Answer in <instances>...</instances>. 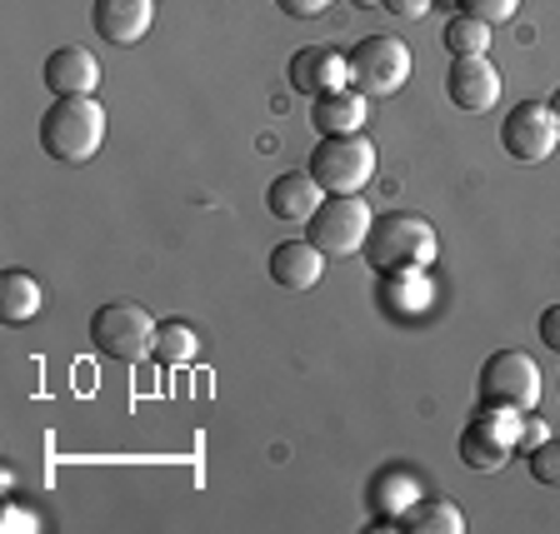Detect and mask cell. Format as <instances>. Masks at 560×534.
I'll return each instance as SVG.
<instances>
[{
	"label": "cell",
	"mask_w": 560,
	"mask_h": 534,
	"mask_svg": "<svg viewBox=\"0 0 560 534\" xmlns=\"http://www.w3.org/2000/svg\"><path fill=\"white\" fill-rule=\"evenodd\" d=\"M40 145L50 161L85 165L105 145V110L95 95H56L46 116H40Z\"/></svg>",
	"instance_id": "1"
},
{
	"label": "cell",
	"mask_w": 560,
	"mask_h": 534,
	"mask_svg": "<svg viewBox=\"0 0 560 534\" xmlns=\"http://www.w3.org/2000/svg\"><path fill=\"white\" fill-rule=\"evenodd\" d=\"M365 260H371L375 275L425 270L435 260V225L420 221V215H406V210H390L365 235Z\"/></svg>",
	"instance_id": "2"
},
{
	"label": "cell",
	"mask_w": 560,
	"mask_h": 534,
	"mask_svg": "<svg viewBox=\"0 0 560 534\" xmlns=\"http://www.w3.org/2000/svg\"><path fill=\"white\" fill-rule=\"evenodd\" d=\"M311 175L326 195H361L375 175V145L371 135H320L311 151Z\"/></svg>",
	"instance_id": "3"
},
{
	"label": "cell",
	"mask_w": 560,
	"mask_h": 534,
	"mask_svg": "<svg viewBox=\"0 0 560 534\" xmlns=\"http://www.w3.org/2000/svg\"><path fill=\"white\" fill-rule=\"evenodd\" d=\"M155 315L145 310V305H101V310L91 315V345L101 349L105 360H120V365H136L151 355L155 345Z\"/></svg>",
	"instance_id": "4"
},
{
	"label": "cell",
	"mask_w": 560,
	"mask_h": 534,
	"mask_svg": "<svg viewBox=\"0 0 560 534\" xmlns=\"http://www.w3.org/2000/svg\"><path fill=\"white\" fill-rule=\"evenodd\" d=\"M480 405L490 410H525L540 405V365L525 355V349H495L486 365H480Z\"/></svg>",
	"instance_id": "5"
},
{
	"label": "cell",
	"mask_w": 560,
	"mask_h": 534,
	"mask_svg": "<svg viewBox=\"0 0 560 534\" xmlns=\"http://www.w3.org/2000/svg\"><path fill=\"white\" fill-rule=\"evenodd\" d=\"M346 60H350V85L361 95H371V100L396 95L410 81V50H406V40H390V35L355 40V50Z\"/></svg>",
	"instance_id": "6"
},
{
	"label": "cell",
	"mask_w": 560,
	"mask_h": 534,
	"mask_svg": "<svg viewBox=\"0 0 560 534\" xmlns=\"http://www.w3.org/2000/svg\"><path fill=\"white\" fill-rule=\"evenodd\" d=\"M305 225H311L305 240H315L326 256H361L375 215H371V205H365L361 195H330Z\"/></svg>",
	"instance_id": "7"
},
{
	"label": "cell",
	"mask_w": 560,
	"mask_h": 534,
	"mask_svg": "<svg viewBox=\"0 0 560 534\" xmlns=\"http://www.w3.org/2000/svg\"><path fill=\"white\" fill-rule=\"evenodd\" d=\"M501 145L511 161L521 165H540L556 155L560 145V120L550 110V100H521L511 116L501 120Z\"/></svg>",
	"instance_id": "8"
},
{
	"label": "cell",
	"mask_w": 560,
	"mask_h": 534,
	"mask_svg": "<svg viewBox=\"0 0 560 534\" xmlns=\"http://www.w3.org/2000/svg\"><path fill=\"white\" fill-rule=\"evenodd\" d=\"M515 444H521V415H515V410L480 405V415L470 419L466 435H460V460H466V470L486 475V470H501L505 460H511Z\"/></svg>",
	"instance_id": "9"
},
{
	"label": "cell",
	"mask_w": 560,
	"mask_h": 534,
	"mask_svg": "<svg viewBox=\"0 0 560 534\" xmlns=\"http://www.w3.org/2000/svg\"><path fill=\"white\" fill-rule=\"evenodd\" d=\"M445 95H451L455 110L480 116V110H490L501 100V70L490 66L486 56H455L451 70H445Z\"/></svg>",
	"instance_id": "10"
},
{
	"label": "cell",
	"mask_w": 560,
	"mask_h": 534,
	"mask_svg": "<svg viewBox=\"0 0 560 534\" xmlns=\"http://www.w3.org/2000/svg\"><path fill=\"white\" fill-rule=\"evenodd\" d=\"M285 81H291V91L320 100V95L346 91L350 85V60L330 46H301L291 56V66H285Z\"/></svg>",
	"instance_id": "11"
},
{
	"label": "cell",
	"mask_w": 560,
	"mask_h": 534,
	"mask_svg": "<svg viewBox=\"0 0 560 534\" xmlns=\"http://www.w3.org/2000/svg\"><path fill=\"white\" fill-rule=\"evenodd\" d=\"M155 21V0H95L91 25L105 46H136Z\"/></svg>",
	"instance_id": "12"
},
{
	"label": "cell",
	"mask_w": 560,
	"mask_h": 534,
	"mask_svg": "<svg viewBox=\"0 0 560 534\" xmlns=\"http://www.w3.org/2000/svg\"><path fill=\"white\" fill-rule=\"evenodd\" d=\"M40 81H46L50 95H95V85H101V60L85 46H60L46 56Z\"/></svg>",
	"instance_id": "13"
},
{
	"label": "cell",
	"mask_w": 560,
	"mask_h": 534,
	"mask_svg": "<svg viewBox=\"0 0 560 534\" xmlns=\"http://www.w3.org/2000/svg\"><path fill=\"white\" fill-rule=\"evenodd\" d=\"M266 205H270V215H276V221L305 225L315 210L326 205V190H320V180H315L311 170H285L280 180H270Z\"/></svg>",
	"instance_id": "14"
},
{
	"label": "cell",
	"mask_w": 560,
	"mask_h": 534,
	"mask_svg": "<svg viewBox=\"0 0 560 534\" xmlns=\"http://www.w3.org/2000/svg\"><path fill=\"white\" fill-rule=\"evenodd\" d=\"M326 275V250L315 240H285L270 250V280L280 290H311Z\"/></svg>",
	"instance_id": "15"
},
{
	"label": "cell",
	"mask_w": 560,
	"mask_h": 534,
	"mask_svg": "<svg viewBox=\"0 0 560 534\" xmlns=\"http://www.w3.org/2000/svg\"><path fill=\"white\" fill-rule=\"evenodd\" d=\"M365 120H371V95H361L355 85L320 95L311 110V126L320 130V135H361Z\"/></svg>",
	"instance_id": "16"
},
{
	"label": "cell",
	"mask_w": 560,
	"mask_h": 534,
	"mask_svg": "<svg viewBox=\"0 0 560 534\" xmlns=\"http://www.w3.org/2000/svg\"><path fill=\"white\" fill-rule=\"evenodd\" d=\"M40 310H46L40 280L25 275V270H5L0 275V315H5V325H31Z\"/></svg>",
	"instance_id": "17"
},
{
	"label": "cell",
	"mask_w": 560,
	"mask_h": 534,
	"mask_svg": "<svg viewBox=\"0 0 560 534\" xmlns=\"http://www.w3.org/2000/svg\"><path fill=\"white\" fill-rule=\"evenodd\" d=\"M416 500H420V479L410 475V470H385V475L371 485V510L381 514V520L400 524V514H406Z\"/></svg>",
	"instance_id": "18"
},
{
	"label": "cell",
	"mask_w": 560,
	"mask_h": 534,
	"mask_svg": "<svg viewBox=\"0 0 560 534\" xmlns=\"http://www.w3.org/2000/svg\"><path fill=\"white\" fill-rule=\"evenodd\" d=\"M400 530L410 534H460L466 530V514L451 500H416L406 514H400Z\"/></svg>",
	"instance_id": "19"
},
{
	"label": "cell",
	"mask_w": 560,
	"mask_h": 534,
	"mask_svg": "<svg viewBox=\"0 0 560 534\" xmlns=\"http://www.w3.org/2000/svg\"><path fill=\"white\" fill-rule=\"evenodd\" d=\"M441 40H445V50H451V56H486V50H490V21L460 11V15H451V21H445Z\"/></svg>",
	"instance_id": "20"
},
{
	"label": "cell",
	"mask_w": 560,
	"mask_h": 534,
	"mask_svg": "<svg viewBox=\"0 0 560 534\" xmlns=\"http://www.w3.org/2000/svg\"><path fill=\"white\" fill-rule=\"evenodd\" d=\"M196 330L190 325H180V320H165L161 330H155V345H151V355L161 365H186V360H196Z\"/></svg>",
	"instance_id": "21"
},
{
	"label": "cell",
	"mask_w": 560,
	"mask_h": 534,
	"mask_svg": "<svg viewBox=\"0 0 560 534\" xmlns=\"http://www.w3.org/2000/svg\"><path fill=\"white\" fill-rule=\"evenodd\" d=\"M525 470H530V479H540V485L560 489V440L536 444V450L525 454Z\"/></svg>",
	"instance_id": "22"
},
{
	"label": "cell",
	"mask_w": 560,
	"mask_h": 534,
	"mask_svg": "<svg viewBox=\"0 0 560 534\" xmlns=\"http://www.w3.org/2000/svg\"><path fill=\"white\" fill-rule=\"evenodd\" d=\"M466 5V15H480V21H511L515 11H521V0H460Z\"/></svg>",
	"instance_id": "23"
},
{
	"label": "cell",
	"mask_w": 560,
	"mask_h": 534,
	"mask_svg": "<svg viewBox=\"0 0 560 534\" xmlns=\"http://www.w3.org/2000/svg\"><path fill=\"white\" fill-rule=\"evenodd\" d=\"M550 440V430H546V419H540L536 415V410H525V415H521V450L525 454H530V450H536V444H546Z\"/></svg>",
	"instance_id": "24"
},
{
	"label": "cell",
	"mask_w": 560,
	"mask_h": 534,
	"mask_svg": "<svg viewBox=\"0 0 560 534\" xmlns=\"http://www.w3.org/2000/svg\"><path fill=\"white\" fill-rule=\"evenodd\" d=\"M381 11H390L396 21H420L431 11V0H381Z\"/></svg>",
	"instance_id": "25"
},
{
	"label": "cell",
	"mask_w": 560,
	"mask_h": 534,
	"mask_svg": "<svg viewBox=\"0 0 560 534\" xmlns=\"http://www.w3.org/2000/svg\"><path fill=\"white\" fill-rule=\"evenodd\" d=\"M285 15H295V21H311V15H320L330 5V0H276Z\"/></svg>",
	"instance_id": "26"
},
{
	"label": "cell",
	"mask_w": 560,
	"mask_h": 534,
	"mask_svg": "<svg viewBox=\"0 0 560 534\" xmlns=\"http://www.w3.org/2000/svg\"><path fill=\"white\" fill-rule=\"evenodd\" d=\"M540 340H546V349L560 355V305H550V310L540 315Z\"/></svg>",
	"instance_id": "27"
},
{
	"label": "cell",
	"mask_w": 560,
	"mask_h": 534,
	"mask_svg": "<svg viewBox=\"0 0 560 534\" xmlns=\"http://www.w3.org/2000/svg\"><path fill=\"white\" fill-rule=\"evenodd\" d=\"M5 530H35V520L25 510H5Z\"/></svg>",
	"instance_id": "28"
},
{
	"label": "cell",
	"mask_w": 560,
	"mask_h": 534,
	"mask_svg": "<svg viewBox=\"0 0 560 534\" xmlns=\"http://www.w3.org/2000/svg\"><path fill=\"white\" fill-rule=\"evenodd\" d=\"M550 110H556V120H560V91H556V95H550Z\"/></svg>",
	"instance_id": "29"
},
{
	"label": "cell",
	"mask_w": 560,
	"mask_h": 534,
	"mask_svg": "<svg viewBox=\"0 0 560 534\" xmlns=\"http://www.w3.org/2000/svg\"><path fill=\"white\" fill-rule=\"evenodd\" d=\"M355 5H381V0H355Z\"/></svg>",
	"instance_id": "30"
}]
</instances>
